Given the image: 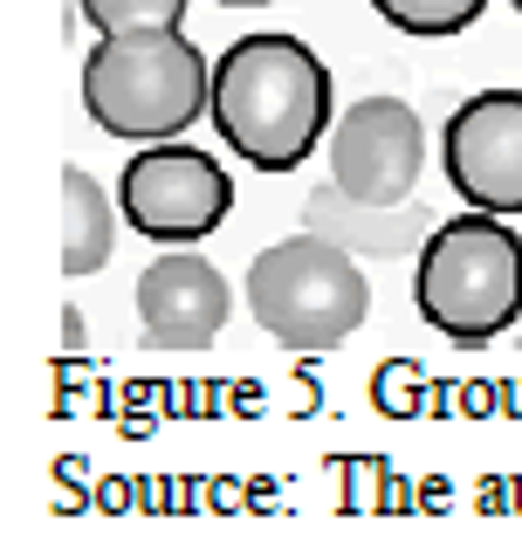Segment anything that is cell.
<instances>
[{
	"label": "cell",
	"mask_w": 522,
	"mask_h": 557,
	"mask_svg": "<svg viewBox=\"0 0 522 557\" xmlns=\"http://www.w3.org/2000/svg\"><path fill=\"white\" fill-rule=\"evenodd\" d=\"M213 132L234 159L254 173H296L302 159L323 152L337 124L331 103V62L302 35H241L213 55Z\"/></svg>",
	"instance_id": "1"
},
{
	"label": "cell",
	"mask_w": 522,
	"mask_h": 557,
	"mask_svg": "<svg viewBox=\"0 0 522 557\" xmlns=\"http://www.w3.org/2000/svg\"><path fill=\"white\" fill-rule=\"evenodd\" d=\"M213 103V62L186 28H138V35H97L83 55V111L97 132L124 145L186 138Z\"/></svg>",
	"instance_id": "2"
},
{
	"label": "cell",
	"mask_w": 522,
	"mask_h": 557,
	"mask_svg": "<svg viewBox=\"0 0 522 557\" xmlns=\"http://www.w3.org/2000/svg\"><path fill=\"white\" fill-rule=\"evenodd\" d=\"M412 304L447 345H488L522 317V234L509 213L468 207L426 234L412 255Z\"/></svg>",
	"instance_id": "3"
},
{
	"label": "cell",
	"mask_w": 522,
	"mask_h": 557,
	"mask_svg": "<svg viewBox=\"0 0 522 557\" xmlns=\"http://www.w3.org/2000/svg\"><path fill=\"white\" fill-rule=\"evenodd\" d=\"M248 310L282 351L316 358L358 337V324L372 317V283L351 248L302 227L248 262Z\"/></svg>",
	"instance_id": "4"
},
{
	"label": "cell",
	"mask_w": 522,
	"mask_h": 557,
	"mask_svg": "<svg viewBox=\"0 0 522 557\" xmlns=\"http://www.w3.org/2000/svg\"><path fill=\"white\" fill-rule=\"evenodd\" d=\"M117 207L124 227H138L159 248H192L234 213V180L227 165L186 138H151L124 159L117 173Z\"/></svg>",
	"instance_id": "5"
},
{
	"label": "cell",
	"mask_w": 522,
	"mask_h": 557,
	"mask_svg": "<svg viewBox=\"0 0 522 557\" xmlns=\"http://www.w3.org/2000/svg\"><path fill=\"white\" fill-rule=\"evenodd\" d=\"M331 180L358 200H412L426 173V124L406 97H358L323 138Z\"/></svg>",
	"instance_id": "6"
},
{
	"label": "cell",
	"mask_w": 522,
	"mask_h": 557,
	"mask_svg": "<svg viewBox=\"0 0 522 557\" xmlns=\"http://www.w3.org/2000/svg\"><path fill=\"white\" fill-rule=\"evenodd\" d=\"M440 173L468 207L522 213V90H474L440 124Z\"/></svg>",
	"instance_id": "7"
},
{
	"label": "cell",
	"mask_w": 522,
	"mask_h": 557,
	"mask_svg": "<svg viewBox=\"0 0 522 557\" xmlns=\"http://www.w3.org/2000/svg\"><path fill=\"white\" fill-rule=\"evenodd\" d=\"M234 289L192 248H165L138 269V337L151 351H207L227 331Z\"/></svg>",
	"instance_id": "8"
},
{
	"label": "cell",
	"mask_w": 522,
	"mask_h": 557,
	"mask_svg": "<svg viewBox=\"0 0 522 557\" xmlns=\"http://www.w3.org/2000/svg\"><path fill=\"white\" fill-rule=\"evenodd\" d=\"M302 227L331 234L358 262H412L440 221H433V207H420V200H358V193H344L337 180H323V186L302 193Z\"/></svg>",
	"instance_id": "9"
},
{
	"label": "cell",
	"mask_w": 522,
	"mask_h": 557,
	"mask_svg": "<svg viewBox=\"0 0 522 557\" xmlns=\"http://www.w3.org/2000/svg\"><path fill=\"white\" fill-rule=\"evenodd\" d=\"M124 207L83 165H62V275H97L117 248Z\"/></svg>",
	"instance_id": "10"
},
{
	"label": "cell",
	"mask_w": 522,
	"mask_h": 557,
	"mask_svg": "<svg viewBox=\"0 0 522 557\" xmlns=\"http://www.w3.org/2000/svg\"><path fill=\"white\" fill-rule=\"evenodd\" d=\"M372 14H378V21H391L399 35L447 41V35H468L474 21L488 14V0H372Z\"/></svg>",
	"instance_id": "11"
},
{
	"label": "cell",
	"mask_w": 522,
	"mask_h": 557,
	"mask_svg": "<svg viewBox=\"0 0 522 557\" xmlns=\"http://www.w3.org/2000/svg\"><path fill=\"white\" fill-rule=\"evenodd\" d=\"M76 14L97 35H138V28H179L186 0H76Z\"/></svg>",
	"instance_id": "12"
},
{
	"label": "cell",
	"mask_w": 522,
	"mask_h": 557,
	"mask_svg": "<svg viewBox=\"0 0 522 557\" xmlns=\"http://www.w3.org/2000/svg\"><path fill=\"white\" fill-rule=\"evenodd\" d=\"M83 351H90V317L70 304L62 310V358H83Z\"/></svg>",
	"instance_id": "13"
},
{
	"label": "cell",
	"mask_w": 522,
	"mask_h": 557,
	"mask_svg": "<svg viewBox=\"0 0 522 557\" xmlns=\"http://www.w3.org/2000/svg\"><path fill=\"white\" fill-rule=\"evenodd\" d=\"M227 8H269V0H227Z\"/></svg>",
	"instance_id": "14"
},
{
	"label": "cell",
	"mask_w": 522,
	"mask_h": 557,
	"mask_svg": "<svg viewBox=\"0 0 522 557\" xmlns=\"http://www.w3.org/2000/svg\"><path fill=\"white\" fill-rule=\"evenodd\" d=\"M509 8H515V14H522V0H509Z\"/></svg>",
	"instance_id": "15"
}]
</instances>
